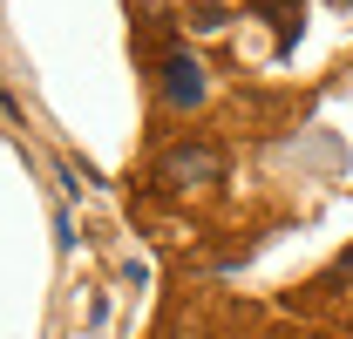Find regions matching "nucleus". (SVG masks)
<instances>
[{
    "label": "nucleus",
    "mask_w": 353,
    "mask_h": 339,
    "mask_svg": "<svg viewBox=\"0 0 353 339\" xmlns=\"http://www.w3.org/2000/svg\"><path fill=\"white\" fill-rule=\"evenodd\" d=\"M197 7H204V21H211V14H218V0H197Z\"/></svg>",
    "instance_id": "3"
},
{
    "label": "nucleus",
    "mask_w": 353,
    "mask_h": 339,
    "mask_svg": "<svg viewBox=\"0 0 353 339\" xmlns=\"http://www.w3.org/2000/svg\"><path fill=\"white\" fill-rule=\"evenodd\" d=\"M163 102L170 109H197L204 102V61L197 54H183V48L163 54Z\"/></svg>",
    "instance_id": "2"
},
{
    "label": "nucleus",
    "mask_w": 353,
    "mask_h": 339,
    "mask_svg": "<svg viewBox=\"0 0 353 339\" xmlns=\"http://www.w3.org/2000/svg\"><path fill=\"white\" fill-rule=\"evenodd\" d=\"M157 183L170 190V197H190V190H218L224 183V150L218 143H176V150H163V163H157Z\"/></svg>",
    "instance_id": "1"
}]
</instances>
